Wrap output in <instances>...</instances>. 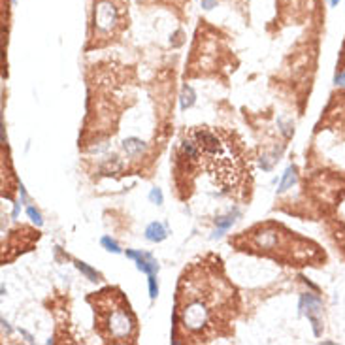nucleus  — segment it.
<instances>
[{
	"instance_id": "1",
	"label": "nucleus",
	"mask_w": 345,
	"mask_h": 345,
	"mask_svg": "<svg viewBox=\"0 0 345 345\" xmlns=\"http://www.w3.org/2000/svg\"><path fill=\"white\" fill-rule=\"evenodd\" d=\"M240 296L215 255L191 262L175 290L172 342L208 344L229 336L238 317Z\"/></svg>"
},
{
	"instance_id": "10",
	"label": "nucleus",
	"mask_w": 345,
	"mask_h": 345,
	"mask_svg": "<svg viewBox=\"0 0 345 345\" xmlns=\"http://www.w3.org/2000/svg\"><path fill=\"white\" fill-rule=\"evenodd\" d=\"M294 183H296V170H294L292 166H288L287 170H285V175H283V181H281V185H279V192L290 189Z\"/></svg>"
},
{
	"instance_id": "19",
	"label": "nucleus",
	"mask_w": 345,
	"mask_h": 345,
	"mask_svg": "<svg viewBox=\"0 0 345 345\" xmlns=\"http://www.w3.org/2000/svg\"><path fill=\"white\" fill-rule=\"evenodd\" d=\"M217 6V0H202V8L204 10H211Z\"/></svg>"
},
{
	"instance_id": "17",
	"label": "nucleus",
	"mask_w": 345,
	"mask_h": 345,
	"mask_svg": "<svg viewBox=\"0 0 345 345\" xmlns=\"http://www.w3.org/2000/svg\"><path fill=\"white\" fill-rule=\"evenodd\" d=\"M27 213H29V217L34 221V223H36V225H42V217H40V213H38L34 208H29V210H27Z\"/></svg>"
},
{
	"instance_id": "8",
	"label": "nucleus",
	"mask_w": 345,
	"mask_h": 345,
	"mask_svg": "<svg viewBox=\"0 0 345 345\" xmlns=\"http://www.w3.org/2000/svg\"><path fill=\"white\" fill-rule=\"evenodd\" d=\"M166 236H168V232H166V227L164 225H160V223H151L147 229H145V238L149 240V242H162V240H166Z\"/></svg>"
},
{
	"instance_id": "21",
	"label": "nucleus",
	"mask_w": 345,
	"mask_h": 345,
	"mask_svg": "<svg viewBox=\"0 0 345 345\" xmlns=\"http://www.w3.org/2000/svg\"><path fill=\"white\" fill-rule=\"evenodd\" d=\"M342 64H345V45H344V51H342Z\"/></svg>"
},
{
	"instance_id": "11",
	"label": "nucleus",
	"mask_w": 345,
	"mask_h": 345,
	"mask_svg": "<svg viewBox=\"0 0 345 345\" xmlns=\"http://www.w3.org/2000/svg\"><path fill=\"white\" fill-rule=\"evenodd\" d=\"M76 266H77V270H79V272H83L87 277H89V281H100V275H98V272H95L93 268H89L85 262L76 260Z\"/></svg>"
},
{
	"instance_id": "3",
	"label": "nucleus",
	"mask_w": 345,
	"mask_h": 345,
	"mask_svg": "<svg viewBox=\"0 0 345 345\" xmlns=\"http://www.w3.org/2000/svg\"><path fill=\"white\" fill-rule=\"evenodd\" d=\"M240 251L260 253L273 260L288 262L290 266H306L317 255L319 247H311V242L296 236L283 225L277 223H262L253 229L242 232L238 238L230 240Z\"/></svg>"
},
{
	"instance_id": "5",
	"label": "nucleus",
	"mask_w": 345,
	"mask_h": 345,
	"mask_svg": "<svg viewBox=\"0 0 345 345\" xmlns=\"http://www.w3.org/2000/svg\"><path fill=\"white\" fill-rule=\"evenodd\" d=\"M129 25V0H95L89 25V49L117 40Z\"/></svg>"
},
{
	"instance_id": "2",
	"label": "nucleus",
	"mask_w": 345,
	"mask_h": 345,
	"mask_svg": "<svg viewBox=\"0 0 345 345\" xmlns=\"http://www.w3.org/2000/svg\"><path fill=\"white\" fill-rule=\"evenodd\" d=\"M175 185L185 200L194 179L204 173L223 194L242 198L251 187V160L242 140L227 129L192 127L175 155Z\"/></svg>"
},
{
	"instance_id": "18",
	"label": "nucleus",
	"mask_w": 345,
	"mask_h": 345,
	"mask_svg": "<svg viewBox=\"0 0 345 345\" xmlns=\"http://www.w3.org/2000/svg\"><path fill=\"white\" fill-rule=\"evenodd\" d=\"M334 81H336V85L345 87V70H340V72L336 74V77H334Z\"/></svg>"
},
{
	"instance_id": "20",
	"label": "nucleus",
	"mask_w": 345,
	"mask_h": 345,
	"mask_svg": "<svg viewBox=\"0 0 345 345\" xmlns=\"http://www.w3.org/2000/svg\"><path fill=\"white\" fill-rule=\"evenodd\" d=\"M328 4H330L332 8H336V6L340 4V0H328Z\"/></svg>"
},
{
	"instance_id": "13",
	"label": "nucleus",
	"mask_w": 345,
	"mask_h": 345,
	"mask_svg": "<svg viewBox=\"0 0 345 345\" xmlns=\"http://www.w3.org/2000/svg\"><path fill=\"white\" fill-rule=\"evenodd\" d=\"M194 104V91L191 87L183 89V95H181V110H187Z\"/></svg>"
},
{
	"instance_id": "15",
	"label": "nucleus",
	"mask_w": 345,
	"mask_h": 345,
	"mask_svg": "<svg viewBox=\"0 0 345 345\" xmlns=\"http://www.w3.org/2000/svg\"><path fill=\"white\" fill-rule=\"evenodd\" d=\"M100 244L104 245L108 251H112V253H121V247L115 244V242L112 240V238H110V236H104V238L100 240Z\"/></svg>"
},
{
	"instance_id": "4",
	"label": "nucleus",
	"mask_w": 345,
	"mask_h": 345,
	"mask_svg": "<svg viewBox=\"0 0 345 345\" xmlns=\"http://www.w3.org/2000/svg\"><path fill=\"white\" fill-rule=\"evenodd\" d=\"M87 302L95 313V330L104 344L132 345L138 342V317L121 288L104 287L89 294Z\"/></svg>"
},
{
	"instance_id": "14",
	"label": "nucleus",
	"mask_w": 345,
	"mask_h": 345,
	"mask_svg": "<svg viewBox=\"0 0 345 345\" xmlns=\"http://www.w3.org/2000/svg\"><path fill=\"white\" fill-rule=\"evenodd\" d=\"M147 283H149V296H151V300H155L158 296V287H157V277H155V273H149V275H147Z\"/></svg>"
},
{
	"instance_id": "9",
	"label": "nucleus",
	"mask_w": 345,
	"mask_h": 345,
	"mask_svg": "<svg viewBox=\"0 0 345 345\" xmlns=\"http://www.w3.org/2000/svg\"><path fill=\"white\" fill-rule=\"evenodd\" d=\"M123 149L127 151V155H129V157H136L138 153H142V149H144V142H142V140H138V138H129V140H125Z\"/></svg>"
},
{
	"instance_id": "7",
	"label": "nucleus",
	"mask_w": 345,
	"mask_h": 345,
	"mask_svg": "<svg viewBox=\"0 0 345 345\" xmlns=\"http://www.w3.org/2000/svg\"><path fill=\"white\" fill-rule=\"evenodd\" d=\"M127 257L136 262L138 270H142L144 273H155L158 272V262L149 253H142V251H127Z\"/></svg>"
},
{
	"instance_id": "6",
	"label": "nucleus",
	"mask_w": 345,
	"mask_h": 345,
	"mask_svg": "<svg viewBox=\"0 0 345 345\" xmlns=\"http://www.w3.org/2000/svg\"><path fill=\"white\" fill-rule=\"evenodd\" d=\"M300 309H302L304 313L307 315V319L311 321L315 336H321V321H319V313L323 311L321 300H319L317 296H313V294L306 292V294H302V298H300Z\"/></svg>"
},
{
	"instance_id": "16",
	"label": "nucleus",
	"mask_w": 345,
	"mask_h": 345,
	"mask_svg": "<svg viewBox=\"0 0 345 345\" xmlns=\"http://www.w3.org/2000/svg\"><path fill=\"white\" fill-rule=\"evenodd\" d=\"M149 200L153 202V204H157V206L162 204V192H160V189H151V192H149Z\"/></svg>"
},
{
	"instance_id": "12",
	"label": "nucleus",
	"mask_w": 345,
	"mask_h": 345,
	"mask_svg": "<svg viewBox=\"0 0 345 345\" xmlns=\"http://www.w3.org/2000/svg\"><path fill=\"white\" fill-rule=\"evenodd\" d=\"M234 223V217L232 215H229V217H221V219H217V230H215V234H213V238H219L225 230L229 229L230 225Z\"/></svg>"
}]
</instances>
